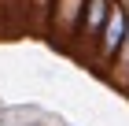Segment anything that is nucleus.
I'll return each mask as SVG.
<instances>
[{
  "label": "nucleus",
  "mask_w": 129,
  "mask_h": 126,
  "mask_svg": "<svg viewBox=\"0 0 129 126\" xmlns=\"http://www.w3.org/2000/svg\"><path fill=\"white\" fill-rule=\"evenodd\" d=\"M48 8H52V0H30V11L37 15L41 22H48Z\"/></svg>",
  "instance_id": "obj_5"
},
{
  "label": "nucleus",
  "mask_w": 129,
  "mask_h": 126,
  "mask_svg": "<svg viewBox=\"0 0 129 126\" xmlns=\"http://www.w3.org/2000/svg\"><path fill=\"white\" fill-rule=\"evenodd\" d=\"M107 78H111V85H114V89L129 93V33H125V41H122V48H118V56H114V63L107 67Z\"/></svg>",
  "instance_id": "obj_4"
},
{
  "label": "nucleus",
  "mask_w": 129,
  "mask_h": 126,
  "mask_svg": "<svg viewBox=\"0 0 129 126\" xmlns=\"http://www.w3.org/2000/svg\"><path fill=\"white\" fill-rule=\"evenodd\" d=\"M107 15H111V0H85V15H81V26H78V37H74L70 52H78L81 59L92 63V52H96V41L103 33Z\"/></svg>",
  "instance_id": "obj_3"
},
{
  "label": "nucleus",
  "mask_w": 129,
  "mask_h": 126,
  "mask_svg": "<svg viewBox=\"0 0 129 126\" xmlns=\"http://www.w3.org/2000/svg\"><path fill=\"white\" fill-rule=\"evenodd\" d=\"M125 33H129V4L125 0H111V15H107V22H103V33H100V41H96V52H92V67H100L107 74V67L114 63Z\"/></svg>",
  "instance_id": "obj_1"
},
{
  "label": "nucleus",
  "mask_w": 129,
  "mask_h": 126,
  "mask_svg": "<svg viewBox=\"0 0 129 126\" xmlns=\"http://www.w3.org/2000/svg\"><path fill=\"white\" fill-rule=\"evenodd\" d=\"M81 15H85V0H52L48 22H44V33H48L59 48H70L74 37H78Z\"/></svg>",
  "instance_id": "obj_2"
}]
</instances>
